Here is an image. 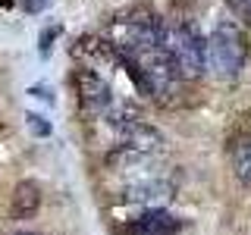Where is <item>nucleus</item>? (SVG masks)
<instances>
[{
  "label": "nucleus",
  "mask_w": 251,
  "mask_h": 235,
  "mask_svg": "<svg viewBox=\"0 0 251 235\" xmlns=\"http://www.w3.org/2000/svg\"><path fill=\"white\" fill-rule=\"evenodd\" d=\"M73 57L88 60V63H91L88 69H94V66L116 63V60H120V53H116V47L110 44V41H104V38H98V35H82V38L73 44Z\"/></svg>",
  "instance_id": "5"
},
{
  "label": "nucleus",
  "mask_w": 251,
  "mask_h": 235,
  "mask_svg": "<svg viewBox=\"0 0 251 235\" xmlns=\"http://www.w3.org/2000/svg\"><path fill=\"white\" fill-rule=\"evenodd\" d=\"M229 6L235 13H251V0H229Z\"/></svg>",
  "instance_id": "13"
},
{
  "label": "nucleus",
  "mask_w": 251,
  "mask_h": 235,
  "mask_svg": "<svg viewBox=\"0 0 251 235\" xmlns=\"http://www.w3.org/2000/svg\"><path fill=\"white\" fill-rule=\"evenodd\" d=\"M235 172H239V179L245 185H251V141H245L235 151Z\"/></svg>",
  "instance_id": "8"
},
{
  "label": "nucleus",
  "mask_w": 251,
  "mask_h": 235,
  "mask_svg": "<svg viewBox=\"0 0 251 235\" xmlns=\"http://www.w3.org/2000/svg\"><path fill=\"white\" fill-rule=\"evenodd\" d=\"M19 235H41V232H19Z\"/></svg>",
  "instance_id": "14"
},
{
  "label": "nucleus",
  "mask_w": 251,
  "mask_h": 235,
  "mask_svg": "<svg viewBox=\"0 0 251 235\" xmlns=\"http://www.w3.org/2000/svg\"><path fill=\"white\" fill-rule=\"evenodd\" d=\"M163 194V185H132L126 191V201H154Z\"/></svg>",
  "instance_id": "9"
},
{
  "label": "nucleus",
  "mask_w": 251,
  "mask_h": 235,
  "mask_svg": "<svg viewBox=\"0 0 251 235\" xmlns=\"http://www.w3.org/2000/svg\"><path fill=\"white\" fill-rule=\"evenodd\" d=\"M41 207V188L35 182H19L13 191V216L16 219H28L38 213Z\"/></svg>",
  "instance_id": "7"
},
{
  "label": "nucleus",
  "mask_w": 251,
  "mask_h": 235,
  "mask_svg": "<svg viewBox=\"0 0 251 235\" xmlns=\"http://www.w3.org/2000/svg\"><path fill=\"white\" fill-rule=\"evenodd\" d=\"M73 85H75V94H78V104H82L85 110H91V113L110 107V100H113L110 85L88 66H82V69L73 72Z\"/></svg>",
  "instance_id": "4"
},
{
  "label": "nucleus",
  "mask_w": 251,
  "mask_h": 235,
  "mask_svg": "<svg viewBox=\"0 0 251 235\" xmlns=\"http://www.w3.org/2000/svg\"><path fill=\"white\" fill-rule=\"evenodd\" d=\"M179 229H182V223L167 210H151L129 223V235H176Z\"/></svg>",
  "instance_id": "6"
},
{
  "label": "nucleus",
  "mask_w": 251,
  "mask_h": 235,
  "mask_svg": "<svg viewBox=\"0 0 251 235\" xmlns=\"http://www.w3.org/2000/svg\"><path fill=\"white\" fill-rule=\"evenodd\" d=\"M47 3H50V0H25V10L28 13H41Z\"/></svg>",
  "instance_id": "12"
},
{
  "label": "nucleus",
  "mask_w": 251,
  "mask_h": 235,
  "mask_svg": "<svg viewBox=\"0 0 251 235\" xmlns=\"http://www.w3.org/2000/svg\"><path fill=\"white\" fill-rule=\"evenodd\" d=\"M110 122L120 129V135L126 141V147L135 154H151V151H160L163 147V135L157 129H151L148 122H141V116L135 110L123 107V110H113L110 113Z\"/></svg>",
  "instance_id": "3"
},
{
  "label": "nucleus",
  "mask_w": 251,
  "mask_h": 235,
  "mask_svg": "<svg viewBox=\"0 0 251 235\" xmlns=\"http://www.w3.org/2000/svg\"><path fill=\"white\" fill-rule=\"evenodd\" d=\"M204 57L210 60V66L220 75H235L242 69V63H245V38H242V31L232 22L217 25L210 41L204 44Z\"/></svg>",
  "instance_id": "2"
},
{
  "label": "nucleus",
  "mask_w": 251,
  "mask_h": 235,
  "mask_svg": "<svg viewBox=\"0 0 251 235\" xmlns=\"http://www.w3.org/2000/svg\"><path fill=\"white\" fill-rule=\"evenodd\" d=\"M25 119H28L31 135H50V122H47V119H41V116H35V113H28Z\"/></svg>",
  "instance_id": "10"
},
{
  "label": "nucleus",
  "mask_w": 251,
  "mask_h": 235,
  "mask_svg": "<svg viewBox=\"0 0 251 235\" xmlns=\"http://www.w3.org/2000/svg\"><path fill=\"white\" fill-rule=\"evenodd\" d=\"M163 47H167L179 78H198L204 72V44L195 28H170L163 31Z\"/></svg>",
  "instance_id": "1"
},
{
  "label": "nucleus",
  "mask_w": 251,
  "mask_h": 235,
  "mask_svg": "<svg viewBox=\"0 0 251 235\" xmlns=\"http://www.w3.org/2000/svg\"><path fill=\"white\" fill-rule=\"evenodd\" d=\"M60 31H63L60 25H50V28H44V35L38 38V47H41V53H47V50H50V41L60 35Z\"/></svg>",
  "instance_id": "11"
}]
</instances>
